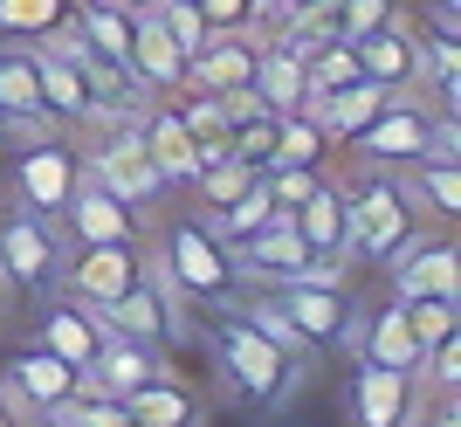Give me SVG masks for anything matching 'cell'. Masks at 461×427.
Masks as SVG:
<instances>
[{
  "mask_svg": "<svg viewBox=\"0 0 461 427\" xmlns=\"http://www.w3.org/2000/svg\"><path fill=\"white\" fill-rule=\"evenodd\" d=\"M413 427H461V413H455V400H441V413H434V421H413Z\"/></svg>",
  "mask_w": 461,
  "mask_h": 427,
  "instance_id": "f35d334b",
  "label": "cell"
},
{
  "mask_svg": "<svg viewBox=\"0 0 461 427\" xmlns=\"http://www.w3.org/2000/svg\"><path fill=\"white\" fill-rule=\"evenodd\" d=\"M289 228L303 234V249L310 255H351L345 249V228H351V214H345V186H330V179H317L296 207H289Z\"/></svg>",
  "mask_w": 461,
  "mask_h": 427,
  "instance_id": "7402d4cb",
  "label": "cell"
},
{
  "mask_svg": "<svg viewBox=\"0 0 461 427\" xmlns=\"http://www.w3.org/2000/svg\"><path fill=\"white\" fill-rule=\"evenodd\" d=\"M158 276L173 283L193 304H228L241 269H234V241L213 234V221L200 214H173L166 221V241H158Z\"/></svg>",
  "mask_w": 461,
  "mask_h": 427,
  "instance_id": "3957f363",
  "label": "cell"
},
{
  "mask_svg": "<svg viewBox=\"0 0 461 427\" xmlns=\"http://www.w3.org/2000/svg\"><path fill=\"white\" fill-rule=\"evenodd\" d=\"M324 124L310 111H283L276 117V145H269V166H324Z\"/></svg>",
  "mask_w": 461,
  "mask_h": 427,
  "instance_id": "4dcf8cb0",
  "label": "cell"
},
{
  "mask_svg": "<svg viewBox=\"0 0 461 427\" xmlns=\"http://www.w3.org/2000/svg\"><path fill=\"white\" fill-rule=\"evenodd\" d=\"M56 228L69 241H145V207L111 194V186H96V179H77V194L56 214Z\"/></svg>",
  "mask_w": 461,
  "mask_h": 427,
  "instance_id": "7c38bea8",
  "label": "cell"
},
{
  "mask_svg": "<svg viewBox=\"0 0 461 427\" xmlns=\"http://www.w3.org/2000/svg\"><path fill=\"white\" fill-rule=\"evenodd\" d=\"M255 97L269 104L276 117L283 111H296V104H303V49H296V41H262V56H255V83H249Z\"/></svg>",
  "mask_w": 461,
  "mask_h": 427,
  "instance_id": "d4e9b609",
  "label": "cell"
},
{
  "mask_svg": "<svg viewBox=\"0 0 461 427\" xmlns=\"http://www.w3.org/2000/svg\"><path fill=\"white\" fill-rule=\"evenodd\" d=\"M77 179H83V152L62 145L56 132H35L14 152V166H7V194H14V207L56 221V214L69 207V194H77Z\"/></svg>",
  "mask_w": 461,
  "mask_h": 427,
  "instance_id": "5b68a950",
  "label": "cell"
},
{
  "mask_svg": "<svg viewBox=\"0 0 461 427\" xmlns=\"http://www.w3.org/2000/svg\"><path fill=\"white\" fill-rule=\"evenodd\" d=\"M358 62H366V77L385 83V90H420V83H427V69H420V35H413L400 14L358 41Z\"/></svg>",
  "mask_w": 461,
  "mask_h": 427,
  "instance_id": "ffe728a7",
  "label": "cell"
},
{
  "mask_svg": "<svg viewBox=\"0 0 461 427\" xmlns=\"http://www.w3.org/2000/svg\"><path fill=\"white\" fill-rule=\"evenodd\" d=\"M406 194H413V207H420V214L455 221V214H461V152L413 159V166H406Z\"/></svg>",
  "mask_w": 461,
  "mask_h": 427,
  "instance_id": "83f0119b",
  "label": "cell"
},
{
  "mask_svg": "<svg viewBox=\"0 0 461 427\" xmlns=\"http://www.w3.org/2000/svg\"><path fill=\"white\" fill-rule=\"evenodd\" d=\"M152 14L166 21V35H173L179 49H186V56H193V49H200V41L213 35L207 21H200V7H193V0H152Z\"/></svg>",
  "mask_w": 461,
  "mask_h": 427,
  "instance_id": "d590c367",
  "label": "cell"
},
{
  "mask_svg": "<svg viewBox=\"0 0 461 427\" xmlns=\"http://www.w3.org/2000/svg\"><path fill=\"white\" fill-rule=\"evenodd\" d=\"M213 351H221V372H228V386L255 407H283L296 379H303V359L283 351L276 338L249 324V311H234V304H213Z\"/></svg>",
  "mask_w": 461,
  "mask_h": 427,
  "instance_id": "6da1fadb",
  "label": "cell"
},
{
  "mask_svg": "<svg viewBox=\"0 0 461 427\" xmlns=\"http://www.w3.org/2000/svg\"><path fill=\"white\" fill-rule=\"evenodd\" d=\"M0 124H7V138H35V132H49L35 41H0Z\"/></svg>",
  "mask_w": 461,
  "mask_h": 427,
  "instance_id": "5bb4252c",
  "label": "cell"
},
{
  "mask_svg": "<svg viewBox=\"0 0 461 427\" xmlns=\"http://www.w3.org/2000/svg\"><path fill=\"white\" fill-rule=\"evenodd\" d=\"M351 152L366 159V166H379V173H406L413 159L434 152V111H427L413 90H393V97H385V111L372 117L358 138H351Z\"/></svg>",
  "mask_w": 461,
  "mask_h": 427,
  "instance_id": "9c48e42d",
  "label": "cell"
},
{
  "mask_svg": "<svg viewBox=\"0 0 461 427\" xmlns=\"http://www.w3.org/2000/svg\"><path fill=\"white\" fill-rule=\"evenodd\" d=\"M262 296L289 317V331H296L310 351H317V345H351V351H358V317H366V311L345 296V283L289 276V283H262Z\"/></svg>",
  "mask_w": 461,
  "mask_h": 427,
  "instance_id": "277c9868",
  "label": "cell"
},
{
  "mask_svg": "<svg viewBox=\"0 0 461 427\" xmlns=\"http://www.w3.org/2000/svg\"><path fill=\"white\" fill-rule=\"evenodd\" d=\"M83 386V372L69 366V359H56V351H14L7 366H0V400L21 413V421H41V413H56L69 393Z\"/></svg>",
  "mask_w": 461,
  "mask_h": 427,
  "instance_id": "8fae6325",
  "label": "cell"
},
{
  "mask_svg": "<svg viewBox=\"0 0 461 427\" xmlns=\"http://www.w3.org/2000/svg\"><path fill=\"white\" fill-rule=\"evenodd\" d=\"M77 0H0V41H56L69 35Z\"/></svg>",
  "mask_w": 461,
  "mask_h": 427,
  "instance_id": "f546056e",
  "label": "cell"
},
{
  "mask_svg": "<svg viewBox=\"0 0 461 427\" xmlns=\"http://www.w3.org/2000/svg\"><path fill=\"white\" fill-rule=\"evenodd\" d=\"M138 138L152 145L166 186H193V132L179 124L173 97H145V104H138Z\"/></svg>",
  "mask_w": 461,
  "mask_h": 427,
  "instance_id": "44dd1931",
  "label": "cell"
},
{
  "mask_svg": "<svg viewBox=\"0 0 461 427\" xmlns=\"http://www.w3.org/2000/svg\"><path fill=\"white\" fill-rule=\"evenodd\" d=\"M124 407H131V421H138V427H200V421H207L200 393L179 386L173 372H158V379L131 386V393H124Z\"/></svg>",
  "mask_w": 461,
  "mask_h": 427,
  "instance_id": "cb8c5ba5",
  "label": "cell"
},
{
  "mask_svg": "<svg viewBox=\"0 0 461 427\" xmlns=\"http://www.w3.org/2000/svg\"><path fill=\"white\" fill-rule=\"evenodd\" d=\"M152 269L145 262V241H62V269H56V290L77 296V304H111Z\"/></svg>",
  "mask_w": 461,
  "mask_h": 427,
  "instance_id": "8992f818",
  "label": "cell"
},
{
  "mask_svg": "<svg viewBox=\"0 0 461 427\" xmlns=\"http://www.w3.org/2000/svg\"><path fill=\"white\" fill-rule=\"evenodd\" d=\"M124 69H131V83L145 90V97H166V90H179V83H186V49L166 35V21H158L152 7H145V14H131V49H124Z\"/></svg>",
  "mask_w": 461,
  "mask_h": 427,
  "instance_id": "2e32d148",
  "label": "cell"
},
{
  "mask_svg": "<svg viewBox=\"0 0 461 427\" xmlns=\"http://www.w3.org/2000/svg\"><path fill=\"white\" fill-rule=\"evenodd\" d=\"M7 296H14V290H7V276H0V311H7Z\"/></svg>",
  "mask_w": 461,
  "mask_h": 427,
  "instance_id": "7bdbcfd3",
  "label": "cell"
},
{
  "mask_svg": "<svg viewBox=\"0 0 461 427\" xmlns=\"http://www.w3.org/2000/svg\"><path fill=\"white\" fill-rule=\"evenodd\" d=\"M14 427H56V421H49V413H41V421H14Z\"/></svg>",
  "mask_w": 461,
  "mask_h": 427,
  "instance_id": "b9f144b4",
  "label": "cell"
},
{
  "mask_svg": "<svg viewBox=\"0 0 461 427\" xmlns=\"http://www.w3.org/2000/svg\"><path fill=\"white\" fill-rule=\"evenodd\" d=\"M14 421H21V413H14V407H7V400H0V427H14Z\"/></svg>",
  "mask_w": 461,
  "mask_h": 427,
  "instance_id": "60d3db41",
  "label": "cell"
},
{
  "mask_svg": "<svg viewBox=\"0 0 461 427\" xmlns=\"http://www.w3.org/2000/svg\"><path fill=\"white\" fill-rule=\"evenodd\" d=\"M317 179H324V166H262V186L276 194V207H283V214L296 207V200H303Z\"/></svg>",
  "mask_w": 461,
  "mask_h": 427,
  "instance_id": "8d00e7d4",
  "label": "cell"
},
{
  "mask_svg": "<svg viewBox=\"0 0 461 427\" xmlns=\"http://www.w3.org/2000/svg\"><path fill=\"white\" fill-rule=\"evenodd\" d=\"M0 145H7V124H0Z\"/></svg>",
  "mask_w": 461,
  "mask_h": 427,
  "instance_id": "ee69618b",
  "label": "cell"
},
{
  "mask_svg": "<svg viewBox=\"0 0 461 427\" xmlns=\"http://www.w3.org/2000/svg\"><path fill=\"white\" fill-rule=\"evenodd\" d=\"M200 21H207L213 35H255V28H269V7L262 0H193Z\"/></svg>",
  "mask_w": 461,
  "mask_h": 427,
  "instance_id": "836d02e7",
  "label": "cell"
},
{
  "mask_svg": "<svg viewBox=\"0 0 461 427\" xmlns=\"http://www.w3.org/2000/svg\"><path fill=\"white\" fill-rule=\"evenodd\" d=\"M221 111H228V152H241L249 166H269V145H276V111L255 90H234V97H221Z\"/></svg>",
  "mask_w": 461,
  "mask_h": 427,
  "instance_id": "f1b7e54d",
  "label": "cell"
},
{
  "mask_svg": "<svg viewBox=\"0 0 461 427\" xmlns=\"http://www.w3.org/2000/svg\"><path fill=\"white\" fill-rule=\"evenodd\" d=\"M111 7H124V14H145V7H152V0H111Z\"/></svg>",
  "mask_w": 461,
  "mask_h": 427,
  "instance_id": "ab89813d",
  "label": "cell"
},
{
  "mask_svg": "<svg viewBox=\"0 0 461 427\" xmlns=\"http://www.w3.org/2000/svg\"><path fill=\"white\" fill-rule=\"evenodd\" d=\"M324 14H330V35L338 41H366L372 28L393 21V0H330Z\"/></svg>",
  "mask_w": 461,
  "mask_h": 427,
  "instance_id": "d6a6232c",
  "label": "cell"
},
{
  "mask_svg": "<svg viewBox=\"0 0 461 427\" xmlns=\"http://www.w3.org/2000/svg\"><path fill=\"white\" fill-rule=\"evenodd\" d=\"M385 276H393V296H455L461 249L447 241V234H420L413 249H400L393 262H385Z\"/></svg>",
  "mask_w": 461,
  "mask_h": 427,
  "instance_id": "e0dca14e",
  "label": "cell"
},
{
  "mask_svg": "<svg viewBox=\"0 0 461 427\" xmlns=\"http://www.w3.org/2000/svg\"><path fill=\"white\" fill-rule=\"evenodd\" d=\"M385 97H393L385 83L358 77V83H345V90H330V97H324V111H317V124H324V138H330V145H351V138H358V132H366V124H372V117L385 111Z\"/></svg>",
  "mask_w": 461,
  "mask_h": 427,
  "instance_id": "4316f807",
  "label": "cell"
},
{
  "mask_svg": "<svg viewBox=\"0 0 461 427\" xmlns=\"http://www.w3.org/2000/svg\"><path fill=\"white\" fill-rule=\"evenodd\" d=\"M255 173H262V166H249L241 152H228V159H213L207 173L193 179V194H200V207H207V214H221V207H228V200L241 194V186H249Z\"/></svg>",
  "mask_w": 461,
  "mask_h": 427,
  "instance_id": "1f68e13d",
  "label": "cell"
},
{
  "mask_svg": "<svg viewBox=\"0 0 461 427\" xmlns=\"http://www.w3.org/2000/svg\"><path fill=\"white\" fill-rule=\"evenodd\" d=\"M35 69H41V104H49V124H96V97L83 83L77 56L62 41H35Z\"/></svg>",
  "mask_w": 461,
  "mask_h": 427,
  "instance_id": "d6986e66",
  "label": "cell"
},
{
  "mask_svg": "<svg viewBox=\"0 0 461 427\" xmlns=\"http://www.w3.org/2000/svg\"><path fill=\"white\" fill-rule=\"evenodd\" d=\"M104 338H111V331H104V317H96L90 304H77V296H49V304H41V317H35V345L56 351V359H69L77 372L96 366Z\"/></svg>",
  "mask_w": 461,
  "mask_h": 427,
  "instance_id": "9a60e30c",
  "label": "cell"
},
{
  "mask_svg": "<svg viewBox=\"0 0 461 427\" xmlns=\"http://www.w3.org/2000/svg\"><path fill=\"white\" fill-rule=\"evenodd\" d=\"M317 7H330V0H269V21H276V28H289V21L317 14Z\"/></svg>",
  "mask_w": 461,
  "mask_h": 427,
  "instance_id": "74e56055",
  "label": "cell"
},
{
  "mask_svg": "<svg viewBox=\"0 0 461 427\" xmlns=\"http://www.w3.org/2000/svg\"><path fill=\"white\" fill-rule=\"evenodd\" d=\"M413 372H420V386H434L441 400H455V386H461V338H455V331L434 338V345L420 351V366H413Z\"/></svg>",
  "mask_w": 461,
  "mask_h": 427,
  "instance_id": "e575fe53",
  "label": "cell"
},
{
  "mask_svg": "<svg viewBox=\"0 0 461 427\" xmlns=\"http://www.w3.org/2000/svg\"><path fill=\"white\" fill-rule=\"evenodd\" d=\"M83 179H96V186H111V194L138 200V207H152V200L166 194L152 145L138 138V111H131V117H117V124H104V138L83 152Z\"/></svg>",
  "mask_w": 461,
  "mask_h": 427,
  "instance_id": "ba28073f",
  "label": "cell"
},
{
  "mask_svg": "<svg viewBox=\"0 0 461 427\" xmlns=\"http://www.w3.org/2000/svg\"><path fill=\"white\" fill-rule=\"evenodd\" d=\"M427 407V386L413 366H372L358 359L351 372V421L358 427H413Z\"/></svg>",
  "mask_w": 461,
  "mask_h": 427,
  "instance_id": "30bf717a",
  "label": "cell"
},
{
  "mask_svg": "<svg viewBox=\"0 0 461 427\" xmlns=\"http://www.w3.org/2000/svg\"><path fill=\"white\" fill-rule=\"evenodd\" d=\"M255 56H262L255 35H207L186 56V83H200V90H213V97H234V90L255 83Z\"/></svg>",
  "mask_w": 461,
  "mask_h": 427,
  "instance_id": "ac0fdd59",
  "label": "cell"
},
{
  "mask_svg": "<svg viewBox=\"0 0 461 427\" xmlns=\"http://www.w3.org/2000/svg\"><path fill=\"white\" fill-rule=\"evenodd\" d=\"M234 269H241V283H289V276L317 269V255L303 249V234L289 228V214H276L269 228H255V234L234 241Z\"/></svg>",
  "mask_w": 461,
  "mask_h": 427,
  "instance_id": "4fadbf2b",
  "label": "cell"
},
{
  "mask_svg": "<svg viewBox=\"0 0 461 427\" xmlns=\"http://www.w3.org/2000/svg\"><path fill=\"white\" fill-rule=\"evenodd\" d=\"M345 214H351V228H345V249L358 255V262H393L400 249H413L420 241V221L427 214L413 207V194H406V179L379 173V166H366V179L345 194Z\"/></svg>",
  "mask_w": 461,
  "mask_h": 427,
  "instance_id": "7a4b0ae2",
  "label": "cell"
},
{
  "mask_svg": "<svg viewBox=\"0 0 461 427\" xmlns=\"http://www.w3.org/2000/svg\"><path fill=\"white\" fill-rule=\"evenodd\" d=\"M420 331H413V317H406V304L393 296L385 311H366L358 317V359H372V366H420Z\"/></svg>",
  "mask_w": 461,
  "mask_h": 427,
  "instance_id": "603a6c76",
  "label": "cell"
},
{
  "mask_svg": "<svg viewBox=\"0 0 461 427\" xmlns=\"http://www.w3.org/2000/svg\"><path fill=\"white\" fill-rule=\"evenodd\" d=\"M158 372H166V359H158V345H131V338H104V351H96V366L83 372V379L124 400V393H131V386H145V379H158Z\"/></svg>",
  "mask_w": 461,
  "mask_h": 427,
  "instance_id": "484cf974",
  "label": "cell"
},
{
  "mask_svg": "<svg viewBox=\"0 0 461 427\" xmlns=\"http://www.w3.org/2000/svg\"><path fill=\"white\" fill-rule=\"evenodd\" d=\"M56 269H62L56 221H41V214L7 200V214H0V276H7V290L14 296H49L56 290Z\"/></svg>",
  "mask_w": 461,
  "mask_h": 427,
  "instance_id": "52a82bcc",
  "label": "cell"
}]
</instances>
